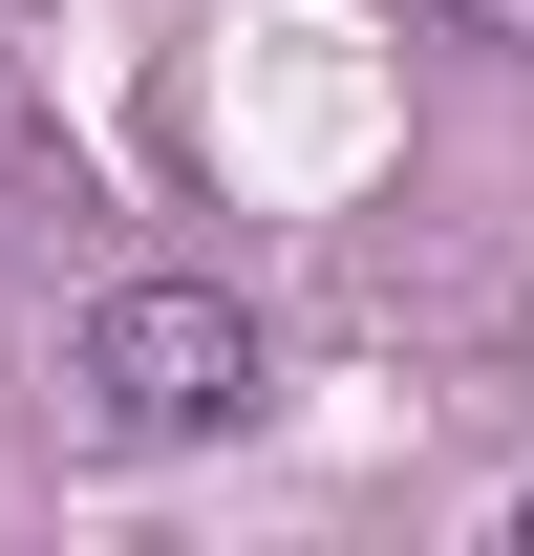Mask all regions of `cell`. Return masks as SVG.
I'll use <instances>...</instances> for the list:
<instances>
[{
    "mask_svg": "<svg viewBox=\"0 0 534 556\" xmlns=\"http://www.w3.org/2000/svg\"><path fill=\"white\" fill-rule=\"evenodd\" d=\"M65 407L107 450H193V428L257 407V321H236V278H107L65 321Z\"/></svg>",
    "mask_w": 534,
    "mask_h": 556,
    "instance_id": "6da1fadb",
    "label": "cell"
},
{
    "mask_svg": "<svg viewBox=\"0 0 534 556\" xmlns=\"http://www.w3.org/2000/svg\"><path fill=\"white\" fill-rule=\"evenodd\" d=\"M428 22H449V43H534V0H428Z\"/></svg>",
    "mask_w": 534,
    "mask_h": 556,
    "instance_id": "7a4b0ae2",
    "label": "cell"
},
{
    "mask_svg": "<svg viewBox=\"0 0 534 556\" xmlns=\"http://www.w3.org/2000/svg\"><path fill=\"white\" fill-rule=\"evenodd\" d=\"M513 556H534V492H513Z\"/></svg>",
    "mask_w": 534,
    "mask_h": 556,
    "instance_id": "3957f363",
    "label": "cell"
}]
</instances>
